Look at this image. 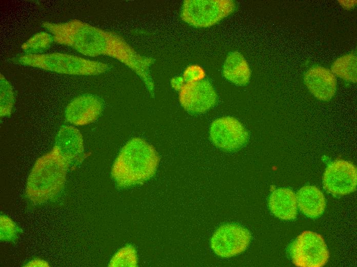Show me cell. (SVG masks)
<instances>
[{
	"label": "cell",
	"instance_id": "obj_17",
	"mask_svg": "<svg viewBox=\"0 0 357 267\" xmlns=\"http://www.w3.org/2000/svg\"><path fill=\"white\" fill-rule=\"evenodd\" d=\"M331 71L343 80L353 83L356 82V56L354 53L344 55L334 61Z\"/></svg>",
	"mask_w": 357,
	"mask_h": 267
},
{
	"label": "cell",
	"instance_id": "obj_25",
	"mask_svg": "<svg viewBox=\"0 0 357 267\" xmlns=\"http://www.w3.org/2000/svg\"><path fill=\"white\" fill-rule=\"evenodd\" d=\"M340 2H340V4L342 7H345L346 9L353 7L356 3V1H342Z\"/></svg>",
	"mask_w": 357,
	"mask_h": 267
},
{
	"label": "cell",
	"instance_id": "obj_10",
	"mask_svg": "<svg viewBox=\"0 0 357 267\" xmlns=\"http://www.w3.org/2000/svg\"><path fill=\"white\" fill-rule=\"evenodd\" d=\"M356 183L355 166L343 160H337L329 164L323 176L325 189L335 196H344L354 192Z\"/></svg>",
	"mask_w": 357,
	"mask_h": 267
},
{
	"label": "cell",
	"instance_id": "obj_9",
	"mask_svg": "<svg viewBox=\"0 0 357 267\" xmlns=\"http://www.w3.org/2000/svg\"><path fill=\"white\" fill-rule=\"evenodd\" d=\"M180 90V102L185 110L191 113H204L217 101V94L207 80L186 82Z\"/></svg>",
	"mask_w": 357,
	"mask_h": 267
},
{
	"label": "cell",
	"instance_id": "obj_11",
	"mask_svg": "<svg viewBox=\"0 0 357 267\" xmlns=\"http://www.w3.org/2000/svg\"><path fill=\"white\" fill-rule=\"evenodd\" d=\"M103 104L98 97L85 94L73 99L67 106L65 116L69 123L85 125L95 121L101 114Z\"/></svg>",
	"mask_w": 357,
	"mask_h": 267
},
{
	"label": "cell",
	"instance_id": "obj_5",
	"mask_svg": "<svg viewBox=\"0 0 357 267\" xmlns=\"http://www.w3.org/2000/svg\"><path fill=\"white\" fill-rule=\"evenodd\" d=\"M235 8L229 0H186L181 8V17L195 27H208L231 14Z\"/></svg>",
	"mask_w": 357,
	"mask_h": 267
},
{
	"label": "cell",
	"instance_id": "obj_15",
	"mask_svg": "<svg viewBox=\"0 0 357 267\" xmlns=\"http://www.w3.org/2000/svg\"><path fill=\"white\" fill-rule=\"evenodd\" d=\"M296 200L300 211L308 217H319L325 210V197L316 186L306 185L302 187L297 193Z\"/></svg>",
	"mask_w": 357,
	"mask_h": 267
},
{
	"label": "cell",
	"instance_id": "obj_22",
	"mask_svg": "<svg viewBox=\"0 0 357 267\" xmlns=\"http://www.w3.org/2000/svg\"><path fill=\"white\" fill-rule=\"evenodd\" d=\"M183 75L186 82L195 81L203 79L204 72L199 66L191 65L186 69Z\"/></svg>",
	"mask_w": 357,
	"mask_h": 267
},
{
	"label": "cell",
	"instance_id": "obj_14",
	"mask_svg": "<svg viewBox=\"0 0 357 267\" xmlns=\"http://www.w3.org/2000/svg\"><path fill=\"white\" fill-rule=\"evenodd\" d=\"M269 207L271 213L281 219H294L297 215L296 196L289 188L275 189L270 196Z\"/></svg>",
	"mask_w": 357,
	"mask_h": 267
},
{
	"label": "cell",
	"instance_id": "obj_7",
	"mask_svg": "<svg viewBox=\"0 0 357 267\" xmlns=\"http://www.w3.org/2000/svg\"><path fill=\"white\" fill-rule=\"evenodd\" d=\"M251 240L247 229L235 224L228 223L219 227L210 240L214 253L223 258H230L244 252Z\"/></svg>",
	"mask_w": 357,
	"mask_h": 267
},
{
	"label": "cell",
	"instance_id": "obj_23",
	"mask_svg": "<svg viewBox=\"0 0 357 267\" xmlns=\"http://www.w3.org/2000/svg\"><path fill=\"white\" fill-rule=\"evenodd\" d=\"M27 266H48V263L44 261V260H34L32 261L31 262H30L29 263L27 264Z\"/></svg>",
	"mask_w": 357,
	"mask_h": 267
},
{
	"label": "cell",
	"instance_id": "obj_8",
	"mask_svg": "<svg viewBox=\"0 0 357 267\" xmlns=\"http://www.w3.org/2000/svg\"><path fill=\"white\" fill-rule=\"evenodd\" d=\"M210 138L213 144L225 151H235L248 141V132L236 119L224 117L212 122L210 127Z\"/></svg>",
	"mask_w": 357,
	"mask_h": 267
},
{
	"label": "cell",
	"instance_id": "obj_1",
	"mask_svg": "<svg viewBox=\"0 0 357 267\" xmlns=\"http://www.w3.org/2000/svg\"><path fill=\"white\" fill-rule=\"evenodd\" d=\"M43 26L53 35L56 43L70 47L86 56L113 58L137 74L146 87L153 84L150 68L154 60L140 54L115 33L77 20L63 23L46 22Z\"/></svg>",
	"mask_w": 357,
	"mask_h": 267
},
{
	"label": "cell",
	"instance_id": "obj_2",
	"mask_svg": "<svg viewBox=\"0 0 357 267\" xmlns=\"http://www.w3.org/2000/svg\"><path fill=\"white\" fill-rule=\"evenodd\" d=\"M159 161L158 154L151 145L142 139L133 138L116 158L112 176L120 187L142 183L154 175Z\"/></svg>",
	"mask_w": 357,
	"mask_h": 267
},
{
	"label": "cell",
	"instance_id": "obj_18",
	"mask_svg": "<svg viewBox=\"0 0 357 267\" xmlns=\"http://www.w3.org/2000/svg\"><path fill=\"white\" fill-rule=\"evenodd\" d=\"M54 41L52 34L40 32L34 34L21 46L26 54H42L48 49Z\"/></svg>",
	"mask_w": 357,
	"mask_h": 267
},
{
	"label": "cell",
	"instance_id": "obj_19",
	"mask_svg": "<svg viewBox=\"0 0 357 267\" xmlns=\"http://www.w3.org/2000/svg\"><path fill=\"white\" fill-rule=\"evenodd\" d=\"M0 114L1 117H9L14 104V94L10 83L1 74Z\"/></svg>",
	"mask_w": 357,
	"mask_h": 267
},
{
	"label": "cell",
	"instance_id": "obj_4",
	"mask_svg": "<svg viewBox=\"0 0 357 267\" xmlns=\"http://www.w3.org/2000/svg\"><path fill=\"white\" fill-rule=\"evenodd\" d=\"M12 60L17 64L70 75H98L109 69L104 63L58 52L26 54L16 56Z\"/></svg>",
	"mask_w": 357,
	"mask_h": 267
},
{
	"label": "cell",
	"instance_id": "obj_21",
	"mask_svg": "<svg viewBox=\"0 0 357 267\" xmlns=\"http://www.w3.org/2000/svg\"><path fill=\"white\" fill-rule=\"evenodd\" d=\"M19 232L18 227L9 218L1 217V239L5 241H13Z\"/></svg>",
	"mask_w": 357,
	"mask_h": 267
},
{
	"label": "cell",
	"instance_id": "obj_12",
	"mask_svg": "<svg viewBox=\"0 0 357 267\" xmlns=\"http://www.w3.org/2000/svg\"><path fill=\"white\" fill-rule=\"evenodd\" d=\"M304 81L309 91L321 101H328L335 95L336 79L328 68L320 66L311 67L305 73Z\"/></svg>",
	"mask_w": 357,
	"mask_h": 267
},
{
	"label": "cell",
	"instance_id": "obj_20",
	"mask_svg": "<svg viewBox=\"0 0 357 267\" xmlns=\"http://www.w3.org/2000/svg\"><path fill=\"white\" fill-rule=\"evenodd\" d=\"M136 253L132 246L128 245L120 250L112 257L111 266H135L137 264Z\"/></svg>",
	"mask_w": 357,
	"mask_h": 267
},
{
	"label": "cell",
	"instance_id": "obj_13",
	"mask_svg": "<svg viewBox=\"0 0 357 267\" xmlns=\"http://www.w3.org/2000/svg\"><path fill=\"white\" fill-rule=\"evenodd\" d=\"M69 165L82 161L84 157L83 139L80 131L71 126H63L58 131L55 145Z\"/></svg>",
	"mask_w": 357,
	"mask_h": 267
},
{
	"label": "cell",
	"instance_id": "obj_6",
	"mask_svg": "<svg viewBox=\"0 0 357 267\" xmlns=\"http://www.w3.org/2000/svg\"><path fill=\"white\" fill-rule=\"evenodd\" d=\"M292 262L297 266L321 267L329 259V252L322 236L304 231L296 238L290 248Z\"/></svg>",
	"mask_w": 357,
	"mask_h": 267
},
{
	"label": "cell",
	"instance_id": "obj_3",
	"mask_svg": "<svg viewBox=\"0 0 357 267\" xmlns=\"http://www.w3.org/2000/svg\"><path fill=\"white\" fill-rule=\"evenodd\" d=\"M69 164L58 148L38 158L28 177L26 195L35 204L54 199L62 191Z\"/></svg>",
	"mask_w": 357,
	"mask_h": 267
},
{
	"label": "cell",
	"instance_id": "obj_16",
	"mask_svg": "<svg viewBox=\"0 0 357 267\" xmlns=\"http://www.w3.org/2000/svg\"><path fill=\"white\" fill-rule=\"evenodd\" d=\"M223 74L228 81L237 85H245L250 80L251 70L245 58L234 51L229 53L223 65Z\"/></svg>",
	"mask_w": 357,
	"mask_h": 267
},
{
	"label": "cell",
	"instance_id": "obj_24",
	"mask_svg": "<svg viewBox=\"0 0 357 267\" xmlns=\"http://www.w3.org/2000/svg\"><path fill=\"white\" fill-rule=\"evenodd\" d=\"M183 80L181 78H176L174 79L172 81V86L175 89H181L182 86L183 85Z\"/></svg>",
	"mask_w": 357,
	"mask_h": 267
}]
</instances>
